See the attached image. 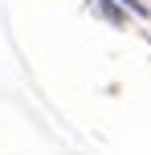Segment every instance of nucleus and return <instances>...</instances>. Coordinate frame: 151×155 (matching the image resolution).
<instances>
[{"label": "nucleus", "instance_id": "nucleus-1", "mask_svg": "<svg viewBox=\"0 0 151 155\" xmlns=\"http://www.w3.org/2000/svg\"><path fill=\"white\" fill-rule=\"evenodd\" d=\"M123 4H127V8H135V12H147V8H143V0H123Z\"/></svg>", "mask_w": 151, "mask_h": 155}]
</instances>
